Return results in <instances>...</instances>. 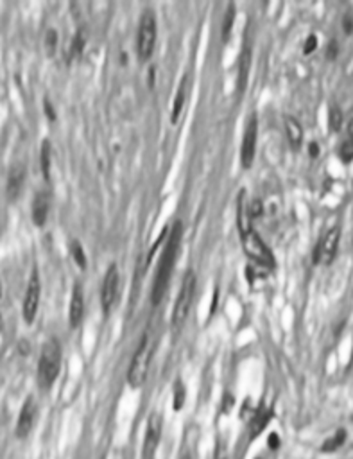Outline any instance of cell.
I'll list each match as a JSON object with an SVG mask.
<instances>
[{"label": "cell", "mask_w": 353, "mask_h": 459, "mask_svg": "<svg viewBox=\"0 0 353 459\" xmlns=\"http://www.w3.org/2000/svg\"><path fill=\"white\" fill-rule=\"evenodd\" d=\"M342 120H344V117H342V110L339 106H330V110H328V126H330V129L334 131V133H339L342 128Z\"/></svg>", "instance_id": "26"}, {"label": "cell", "mask_w": 353, "mask_h": 459, "mask_svg": "<svg viewBox=\"0 0 353 459\" xmlns=\"http://www.w3.org/2000/svg\"><path fill=\"white\" fill-rule=\"evenodd\" d=\"M249 70H251V49L246 45L239 56V63H237V94L239 95H242L246 91L247 81H249Z\"/></svg>", "instance_id": "16"}, {"label": "cell", "mask_w": 353, "mask_h": 459, "mask_svg": "<svg viewBox=\"0 0 353 459\" xmlns=\"http://www.w3.org/2000/svg\"><path fill=\"white\" fill-rule=\"evenodd\" d=\"M185 396H186V391L183 382H176L174 384V411H181V407L185 406Z\"/></svg>", "instance_id": "29"}, {"label": "cell", "mask_w": 353, "mask_h": 459, "mask_svg": "<svg viewBox=\"0 0 353 459\" xmlns=\"http://www.w3.org/2000/svg\"><path fill=\"white\" fill-rule=\"evenodd\" d=\"M183 459H190V457H188V455H185V457H183Z\"/></svg>", "instance_id": "41"}, {"label": "cell", "mask_w": 353, "mask_h": 459, "mask_svg": "<svg viewBox=\"0 0 353 459\" xmlns=\"http://www.w3.org/2000/svg\"><path fill=\"white\" fill-rule=\"evenodd\" d=\"M235 15H237L235 4H228V9L224 11L222 27H220V36H222V42H228V40H230V35H232V29H233V23H235Z\"/></svg>", "instance_id": "22"}, {"label": "cell", "mask_w": 353, "mask_h": 459, "mask_svg": "<svg viewBox=\"0 0 353 459\" xmlns=\"http://www.w3.org/2000/svg\"><path fill=\"white\" fill-rule=\"evenodd\" d=\"M308 155H310V158H317L319 156V144L317 142H310V144H308Z\"/></svg>", "instance_id": "37"}, {"label": "cell", "mask_w": 353, "mask_h": 459, "mask_svg": "<svg viewBox=\"0 0 353 459\" xmlns=\"http://www.w3.org/2000/svg\"><path fill=\"white\" fill-rule=\"evenodd\" d=\"M315 49H317V36L315 35L307 36V40H305V43H303V54L308 56V54H312Z\"/></svg>", "instance_id": "32"}, {"label": "cell", "mask_w": 353, "mask_h": 459, "mask_svg": "<svg viewBox=\"0 0 353 459\" xmlns=\"http://www.w3.org/2000/svg\"><path fill=\"white\" fill-rule=\"evenodd\" d=\"M186 97H188V76H183L178 84V90H176L174 101H172V110H171L172 124H178V120L181 118V113L186 104Z\"/></svg>", "instance_id": "18"}, {"label": "cell", "mask_w": 353, "mask_h": 459, "mask_svg": "<svg viewBox=\"0 0 353 459\" xmlns=\"http://www.w3.org/2000/svg\"><path fill=\"white\" fill-rule=\"evenodd\" d=\"M169 230H171V228L165 226V228H164V232L159 233L158 239L154 240V246H152L151 250H149L147 258H145V264H147V266H149V264H151V260H152V257H154V255H156V251H158L159 248H162V246H164V244H165V240H167V237H169Z\"/></svg>", "instance_id": "28"}, {"label": "cell", "mask_w": 353, "mask_h": 459, "mask_svg": "<svg viewBox=\"0 0 353 459\" xmlns=\"http://www.w3.org/2000/svg\"><path fill=\"white\" fill-rule=\"evenodd\" d=\"M23 183H25V167L22 163H15L11 169H9L8 174V185H6V194H8L9 201H16L23 189Z\"/></svg>", "instance_id": "13"}, {"label": "cell", "mask_w": 353, "mask_h": 459, "mask_svg": "<svg viewBox=\"0 0 353 459\" xmlns=\"http://www.w3.org/2000/svg\"><path fill=\"white\" fill-rule=\"evenodd\" d=\"M40 298H42V282H40L38 271L35 269L29 278V284H27V291H25V296H23V305H22L23 321L27 325L35 323L36 314H38V309H40Z\"/></svg>", "instance_id": "8"}, {"label": "cell", "mask_w": 353, "mask_h": 459, "mask_svg": "<svg viewBox=\"0 0 353 459\" xmlns=\"http://www.w3.org/2000/svg\"><path fill=\"white\" fill-rule=\"evenodd\" d=\"M337 56H339V43L335 42V40H330L328 45H327V57L334 61Z\"/></svg>", "instance_id": "33"}, {"label": "cell", "mask_w": 353, "mask_h": 459, "mask_svg": "<svg viewBox=\"0 0 353 459\" xmlns=\"http://www.w3.org/2000/svg\"><path fill=\"white\" fill-rule=\"evenodd\" d=\"M84 316V292L83 287L79 284L74 285L72 289V296H70V307H69V321L70 326L76 328V326L81 325Z\"/></svg>", "instance_id": "15"}, {"label": "cell", "mask_w": 353, "mask_h": 459, "mask_svg": "<svg viewBox=\"0 0 353 459\" xmlns=\"http://www.w3.org/2000/svg\"><path fill=\"white\" fill-rule=\"evenodd\" d=\"M70 257L74 258V262L77 264V267H81V269H86L88 266V258H86V253H84V248L81 246L79 240H70Z\"/></svg>", "instance_id": "24"}, {"label": "cell", "mask_w": 353, "mask_h": 459, "mask_svg": "<svg viewBox=\"0 0 353 459\" xmlns=\"http://www.w3.org/2000/svg\"><path fill=\"white\" fill-rule=\"evenodd\" d=\"M4 330V318H2V314H0V332Z\"/></svg>", "instance_id": "39"}, {"label": "cell", "mask_w": 353, "mask_h": 459, "mask_svg": "<svg viewBox=\"0 0 353 459\" xmlns=\"http://www.w3.org/2000/svg\"><path fill=\"white\" fill-rule=\"evenodd\" d=\"M285 133H287L288 142H291V145L294 149L301 147V144H303V128H301L298 118L291 117V115L285 117Z\"/></svg>", "instance_id": "19"}, {"label": "cell", "mask_w": 353, "mask_h": 459, "mask_svg": "<svg viewBox=\"0 0 353 459\" xmlns=\"http://www.w3.org/2000/svg\"><path fill=\"white\" fill-rule=\"evenodd\" d=\"M151 357H152V343L149 334L145 332L142 335L140 343H138L137 350L133 353L131 359L130 370H127V382L131 387H142L149 375V366H151Z\"/></svg>", "instance_id": "3"}, {"label": "cell", "mask_w": 353, "mask_h": 459, "mask_svg": "<svg viewBox=\"0 0 353 459\" xmlns=\"http://www.w3.org/2000/svg\"><path fill=\"white\" fill-rule=\"evenodd\" d=\"M2 294H4V287H2V282H0V300H2Z\"/></svg>", "instance_id": "40"}, {"label": "cell", "mask_w": 353, "mask_h": 459, "mask_svg": "<svg viewBox=\"0 0 353 459\" xmlns=\"http://www.w3.org/2000/svg\"><path fill=\"white\" fill-rule=\"evenodd\" d=\"M351 420H353V418H351Z\"/></svg>", "instance_id": "42"}, {"label": "cell", "mask_w": 353, "mask_h": 459, "mask_svg": "<svg viewBox=\"0 0 353 459\" xmlns=\"http://www.w3.org/2000/svg\"><path fill=\"white\" fill-rule=\"evenodd\" d=\"M40 167H42L43 178L49 181L50 179V169H52V149H50V142L43 140L42 149H40Z\"/></svg>", "instance_id": "21"}, {"label": "cell", "mask_w": 353, "mask_h": 459, "mask_svg": "<svg viewBox=\"0 0 353 459\" xmlns=\"http://www.w3.org/2000/svg\"><path fill=\"white\" fill-rule=\"evenodd\" d=\"M256 142H259V118L256 115H251L244 129L242 145H240V165L242 169H249L256 156Z\"/></svg>", "instance_id": "9"}, {"label": "cell", "mask_w": 353, "mask_h": 459, "mask_svg": "<svg viewBox=\"0 0 353 459\" xmlns=\"http://www.w3.org/2000/svg\"><path fill=\"white\" fill-rule=\"evenodd\" d=\"M339 158H341L342 163L353 162V140H349V138L342 140V144L339 145Z\"/></svg>", "instance_id": "27"}, {"label": "cell", "mask_w": 353, "mask_h": 459, "mask_svg": "<svg viewBox=\"0 0 353 459\" xmlns=\"http://www.w3.org/2000/svg\"><path fill=\"white\" fill-rule=\"evenodd\" d=\"M57 49V33L54 29H49L45 35V50L49 56H54Z\"/></svg>", "instance_id": "30"}, {"label": "cell", "mask_w": 353, "mask_h": 459, "mask_svg": "<svg viewBox=\"0 0 353 459\" xmlns=\"http://www.w3.org/2000/svg\"><path fill=\"white\" fill-rule=\"evenodd\" d=\"M237 228H239L240 237L253 230V221H251L249 210H247L246 190H240V194L237 196Z\"/></svg>", "instance_id": "17"}, {"label": "cell", "mask_w": 353, "mask_h": 459, "mask_svg": "<svg viewBox=\"0 0 353 459\" xmlns=\"http://www.w3.org/2000/svg\"><path fill=\"white\" fill-rule=\"evenodd\" d=\"M271 418H273V409H269V407H260V409L254 413L253 420H251L249 436L251 438L259 436V434L267 427V423L271 421Z\"/></svg>", "instance_id": "20"}, {"label": "cell", "mask_w": 353, "mask_h": 459, "mask_svg": "<svg viewBox=\"0 0 353 459\" xmlns=\"http://www.w3.org/2000/svg\"><path fill=\"white\" fill-rule=\"evenodd\" d=\"M242 240V248H244V253L254 262V264H259V266L266 267V269H271V267L276 266V260H274V255L271 251V248L264 242V239L259 235L256 230H251L247 232L246 235L240 237Z\"/></svg>", "instance_id": "6"}, {"label": "cell", "mask_w": 353, "mask_h": 459, "mask_svg": "<svg viewBox=\"0 0 353 459\" xmlns=\"http://www.w3.org/2000/svg\"><path fill=\"white\" fill-rule=\"evenodd\" d=\"M342 30H344L346 35H353V16L349 15V13H346L344 16H342Z\"/></svg>", "instance_id": "34"}, {"label": "cell", "mask_w": 353, "mask_h": 459, "mask_svg": "<svg viewBox=\"0 0 353 459\" xmlns=\"http://www.w3.org/2000/svg\"><path fill=\"white\" fill-rule=\"evenodd\" d=\"M61 370V346L57 339H49L43 345L38 360V384L43 389L52 387Z\"/></svg>", "instance_id": "2"}, {"label": "cell", "mask_w": 353, "mask_h": 459, "mask_svg": "<svg viewBox=\"0 0 353 459\" xmlns=\"http://www.w3.org/2000/svg\"><path fill=\"white\" fill-rule=\"evenodd\" d=\"M162 438V416L158 413H152L147 420V429L144 438V459H154L156 448Z\"/></svg>", "instance_id": "11"}, {"label": "cell", "mask_w": 353, "mask_h": 459, "mask_svg": "<svg viewBox=\"0 0 353 459\" xmlns=\"http://www.w3.org/2000/svg\"><path fill=\"white\" fill-rule=\"evenodd\" d=\"M247 210H249V217L251 221L259 219V217L264 216V205L260 199H253V201H247Z\"/></svg>", "instance_id": "31"}, {"label": "cell", "mask_w": 353, "mask_h": 459, "mask_svg": "<svg viewBox=\"0 0 353 459\" xmlns=\"http://www.w3.org/2000/svg\"><path fill=\"white\" fill-rule=\"evenodd\" d=\"M344 441H346V431L341 429V431H337L334 436L328 438V440L325 441L323 447H321V450H323V452H335L337 448L342 447V443H344Z\"/></svg>", "instance_id": "25"}, {"label": "cell", "mask_w": 353, "mask_h": 459, "mask_svg": "<svg viewBox=\"0 0 353 459\" xmlns=\"http://www.w3.org/2000/svg\"><path fill=\"white\" fill-rule=\"evenodd\" d=\"M267 445H269L271 450H276L278 445H280V438H278L276 434H271V436L267 438Z\"/></svg>", "instance_id": "36"}, {"label": "cell", "mask_w": 353, "mask_h": 459, "mask_svg": "<svg viewBox=\"0 0 353 459\" xmlns=\"http://www.w3.org/2000/svg\"><path fill=\"white\" fill-rule=\"evenodd\" d=\"M86 40H88V33L86 29H79L74 35L72 38V45H70V56L72 57H79L81 54L84 52V47H86Z\"/></svg>", "instance_id": "23"}, {"label": "cell", "mask_w": 353, "mask_h": 459, "mask_svg": "<svg viewBox=\"0 0 353 459\" xmlns=\"http://www.w3.org/2000/svg\"><path fill=\"white\" fill-rule=\"evenodd\" d=\"M43 111H45V115H47L49 120H56V110H54V106L50 104L49 99L43 101Z\"/></svg>", "instance_id": "35"}, {"label": "cell", "mask_w": 353, "mask_h": 459, "mask_svg": "<svg viewBox=\"0 0 353 459\" xmlns=\"http://www.w3.org/2000/svg\"><path fill=\"white\" fill-rule=\"evenodd\" d=\"M181 237H183V226L179 221H176L174 226L169 230V237L164 244L162 258H159L158 267H156L154 284H152V291H151V303L154 307L162 303L165 292H167V285L171 282V274L176 266V257H178L179 246H181Z\"/></svg>", "instance_id": "1"}, {"label": "cell", "mask_w": 353, "mask_h": 459, "mask_svg": "<svg viewBox=\"0 0 353 459\" xmlns=\"http://www.w3.org/2000/svg\"><path fill=\"white\" fill-rule=\"evenodd\" d=\"M196 285H198L196 273L194 271H186L185 278L181 282V289L178 292V298H176L174 309H172V326L174 328L183 326V323L188 318V312L192 309V300H194L196 294Z\"/></svg>", "instance_id": "4"}, {"label": "cell", "mask_w": 353, "mask_h": 459, "mask_svg": "<svg viewBox=\"0 0 353 459\" xmlns=\"http://www.w3.org/2000/svg\"><path fill=\"white\" fill-rule=\"evenodd\" d=\"M346 135H348L349 140H353V118L348 122V126H346Z\"/></svg>", "instance_id": "38"}, {"label": "cell", "mask_w": 353, "mask_h": 459, "mask_svg": "<svg viewBox=\"0 0 353 459\" xmlns=\"http://www.w3.org/2000/svg\"><path fill=\"white\" fill-rule=\"evenodd\" d=\"M118 292H120V273H118L117 264H111L104 274L103 289H101V305H103V312L106 316L117 305Z\"/></svg>", "instance_id": "7"}, {"label": "cell", "mask_w": 353, "mask_h": 459, "mask_svg": "<svg viewBox=\"0 0 353 459\" xmlns=\"http://www.w3.org/2000/svg\"><path fill=\"white\" fill-rule=\"evenodd\" d=\"M49 212H50V196L49 192L42 190L35 196V201H33V208H30V217H33V223L38 228L45 226L47 219H49Z\"/></svg>", "instance_id": "14"}, {"label": "cell", "mask_w": 353, "mask_h": 459, "mask_svg": "<svg viewBox=\"0 0 353 459\" xmlns=\"http://www.w3.org/2000/svg\"><path fill=\"white\" fill-rule=\"evenodd\" d=\"M339 240H341V230L337 226L330 228L314 250V264H330L334 262L339 250Z\"/></svg>", "instance_id": "10"}, {"label": "cell", "mask_w": 353, "mask_h": 459, "mask_svg": "<svg viewBox=\"0 0 353 459\" xmlns=\"http://www.w3.org/2000/svg\"><path fill=\"white\" fill-rule=\"evenodd\" d=\"M156 16L154 11L151 9H144L140 18V25H138V35H137V54L142 61H149L154 52L156 45Z\"/></svg>", "instance_id": "5"}, {"label": "cell", "mask_w": 353, "mask_h": 459, "mask_svg": "<svg viewBox=\"0 0 353 459\" xmlns=\"http://www.w3.org/2000/svg\"><path fill=\"white\" fill-rule=\"evenodd\" d=\"M36 413H38V407H36L33 396L23 402L22 411L18 414V421H16V436L18 438H25L27 434L33 431V425H35L36 420Z\"/></svg>", "instance_id": "12"}]
</instances>
